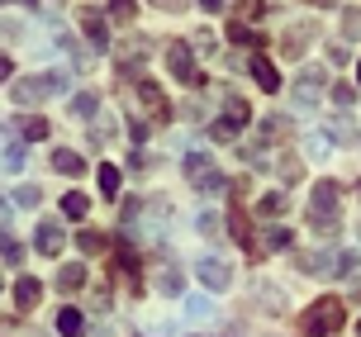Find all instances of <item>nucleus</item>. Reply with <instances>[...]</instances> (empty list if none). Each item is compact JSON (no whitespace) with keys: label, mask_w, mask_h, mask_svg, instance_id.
Returning a JSON list of instances; mask_svg holds the SVG:
<instances>
[{"label":"nucleus","mask_w":361,"mask_h":337,"mask_svg":"<svg viewBox=\"0 0 361 337\" xmlns=\"http://www.w3.org/2000/svg\"><path fill=\"white\" fill-rule=\"evenodd\" d=\"M53 166L62 171V176H81V171H86V161L76 157V152H57V157H53Z\"/></svg>","instance_id":"obj_19"},{"label":"nucleus","mask_w":361,"mask_h":337,"mask_svg":"<svg viewBox=\"0 0 361 337\" xmlns=\"http://www.w3.org/2000/svg\"><path fill=\"white\" fill-rule=\"evenodd\" d=\"M357 337H361V323H357Z\"/></svg>","instance_id":"obj_37"},{"label":"nucleus","mask_w":361,"mask_h":337,"mask_svg":"<svg viewBox=\"0 0 361 337\" xmlns=\"http://www.w3.org/2000/svg\"><path fill=\"white\" fill-rule=\"evenodd\" d=\"M24 5H34V0H24Z\"/></svg>","instance_id":"obj_39"},{"label":"nucleus","mask_w":361,"mask_h":337,"mask_svg":"<svg viewBox=\"0 0 361 337\" xmlns=\"http://www.w3.org/2000/svg\"><path fill=\"white\" fill-rule=\"evenodd\" d=\"M286 204H290V200L281 195V190H276V195H262V204H257V214H267V219H271V214H286Z\"/></svg>","instance_id":"obj_23"},{"label":"nucleus","mask_w":361,"mask_h":337,"mask_svg":"<svg viewBox=\"0 0 361 337\" xmlns=\"http://www.w3.org/2000/svg\"><path fill=\"white\" fill-rule=\"evenodd\" d=\"M95 109H100V95H95V90H81V95L72 100V114H76V119H90Z\"/></svg>","instance_id":"obj_16"},{"label":"nucleus","mask_w":361,"mask_h":337,"mask_svg":"<svg viewBox=\"0 0 361 337\" xmlns=\"http://www.w3.org/2000/svg\"><path fill=\"white\" fill-rule=\"evenodd\" d=\"M24 161H29V152H24V142H10V147H5V171H19Z\"/></svg>","instance_id":"obj_24"},{"label":"nucleus","mask_w":361,"mask_h":337,"mask_svg":"<svg viewBox=\"0 0 361 337\" xmlns=\"http://www.w3.org/2000/svg\"><path fill=\"white\" fill-rule=\"evenodd\" d=\"M209 314H214V304L204 300V295H190V300H185V319H209Z\"/></svg>","instance_id":"obj_21"},{"label":"nucleus","mask_w":361,"mask_h":337,"mask_svg":"<svg viewBox=\"0 0 361 337\" xmlns=\"http://www.w3.org/2000/svg\"><path fill=\"white\" fill-rule=\"evenodd\" d=\"M62 243H67V228H62V219H43L34 233V247L43 257H62Z\"/></svg>","instance_id":"obj_7"},{"label":"nucleus","mask_w":361,"mask_h":337,"mask_svg":"<svg viewBox=\"0 0 361 337\" xmlns=\"http://www.w3.org/2000/svg\"><path fill=\"white\" fill-rule=\"evenodd\" d=\"M252 76H257V86H262V90H281V76H276V67H271L262 53L252 57Z\"/></svg>","instance_id":"obj_13"},{"label":"nucleus","mask_w":361,"mask_h":337,"mask_svg":"<svg viewBox=\"0 0 361 337\" xmlns=\"http://www.w3.org/2000/svg\"><path fill=\"white\" fill-rule=\"evenodd\" d=\"M0 228H10V204L0 200Z\"/></svg>","instance_id":"obj_34"},{"label":"nucleus","mask_w":361,"mask_h":337,"mask_svg":"<svg viewBox=\"0 0 361 337\" xmlns=\"http://www.w3.org/2000/svg\"><path fill=\"white\" fill-rule=\"evenodd\" d=\"M57 333H62V337H81V314H76L72 304L57 314Z\"/></svg>","instance_id":"obj_18"},{"label":"nucleus","mask_w":361,"mask_h":337,"mask_svg":"<svg viewBox=\"0 0 361 337\" xmlns=\"http://www.w3.org/2000/svg\"><path fill=\"white\" fill-rule=\"evenodd\" d=\"M200 10H209V15H214V10H224V0H195Z\"/></svg>","instance_id":"obj_33"},{"label":"nucleus","mask_w":361,"mask_h":337,"mask_svg":"<svg viewBox=\"0 0 361 337\" xmlns=\"http://www.w3.org/2000/svg\"><path fill=\"white\" fill-rule=\"evenodd\" d=\"M53 90H67V76H62V71H43V76H34V81H19L15 100L19 105H34V100H43V95H53Z\"/></svg>","instance_id":"obj_4"},{"label":"nucleus","mask_w":361,"mask_h":337,"mask_svg":"<svg viewBox=\"0 0 361 337\" xmlns=\"http://www.w3.org/2000/svg\"><path fill=\"white\" fill-rule=\"evenodd\" d=\"M38 200H43V195H38V185H19V190H15V204H19V209H34Z\"/></svg>","instance_id":"obj_25"},{"label":"nucleus","mask_w":361,"mask_h":337,"mask_svg":"<svg viewBox=\"0 0 361 337\" xmlns=\"http://www.w3.org/2000/svg\"><path fill=\"white\" fill-rule=\"evenodd\" d=\"M24 337H43V333H24Z\"/></svg>","instance_id":"obj_36"},{"label":"nucleus","mask_w":361,"mask_h":337,"mask_svg":"<svg viewBox=\"0 0 361 337\" xmlns=\"http://www.w3.org/2000/svg\"><path fill=\"white\" fill-rule=\"evenodd\" d=\"M247 119H252V109H247V100H238V95H228V100H224V119L214 124V133H219V138H233V133H238L243 124H247Z\"/></svg>","instance_id":"obj_6"},{"label":"nucleus","mask_w":361,"mask_h":337,"mask_svg":"<svg viewBox=\"0 0 361 337\" xmlns=\"http://www.w3.org/2000/svg\"><path fill=\"white\" fill-rule=\"evenodd\" d=\"M338 276H352V271H357V252H343V257H338Z\"/></svg>","instance_id":"obj_29"},{"label":"nucleus","mask_w":361,"mask_h":337,"mask_svg":"<svg viewBox=\"0 0 361 337\" xmlns=\"http://www.w3.org/2000/svg\"><path fill=\"white\" fill-rule=\"evenodd\" d=\"M343 34H361V10H347L343 15Z\"/></svg>","instance_id":"obj_30"},{"label":"nucleus","mask_w":361,"mask_h":337,"mask_svg":"<svg viewBox=\"0 0 361 337\" xmlns=\"http://www.w3.org/2000/svg\"><path fill=\"white\" fill-rule=\"evenodd\" d=\"M309 223L324 233V238H333V233H338V185H333V180H319V185H314V200H309Z\"/></svg>","instance_id":"obj_1"},{"label":"nucleus","mask_w":361,"mask_h":337,"mask_svg":"<svg viewBox=\"0 0 361 337\" xmlns=\"http://www.w3.org/2000/svg\"><path fill=\"white\" fill-rule=\"evenodd\" d=\"M333 100H338V105H352V100H357V90H352V86H333Z\"/></svg>","instance_id":"obj_31"},{"label":"nucleus","mask_w":361,"mask_h":337,"mask_svg":"<svg viewBox=\"0 0 361 337\" xmlns=\"http://www.w3.org/2000/svg\"><path fill=\"white\" fill-rule=\"evenodd\" d=\"M357 81H361V67H357Z\"/></svg>","instance_id":"obj_38"},{"label":"nucleus","mask_w":361,"mask_h":337,"mask_svg":"<svg viewBox=\"0 0 361 337\" xmlns=\"http://www.w3.org/2000/svg\"><path fill=\"white\" fill-rule=\"evenodd\" d=\"M166 67H171V76H176V81H185V86H200V81H204V76H200V67H195L190 43H171V48H166Z\"/></svg>","instance_id":"obj_5"},{"label":"nucleus","mask_w":361,"mask_h":337,"mask_svg":"<svg viewBox=\"0 0 361 337\" xmlns=\"http://www.w3.org/2000/svg\"><path fill=\"white\" fill-rule=\"evenodd\" d=\"M0 257H5L10 266H19V262H24V247H19V238H10V233H0Z\"/></svg>","instance_id":"obj_20"},{"label":"nucleus","mask_w":361,"mask_h":337,"mask_svg":"<svg viewBox=\"0 0 361 337\" xmlns=\"http://www.w3.org/2000/svg\"><path fill=\"white\" fill-rule=\"evenodd\" d=\"M219 228H224L219 214H200V233H204V238H219Z\"/></svg>","instance_id":"obj_28"},{"label":"nucleus","mask_w":361,"mask_h":337,"mask_svg":"<svg viewBox=\"0 0 361 337\" xmlns=\"http://www.w3.org/2000/svg\"><path fill=\"white\" fill-rule=\"evenodd\" d=\"M200 281L209 285V290H228V285H233V271L224 266V262H219V257H204V262H200Z\"/></svg>","instance_id":"obj_8"},{"label":"nucleus","mask_w":361,"mask_h":337,"mask_svg":"<svg viewBox=\"0 0 361 337\" xmlns=\"http://www.w3.org/2000/svg\"><path fill=\"white\" fill-rule=\"evenodd\" d=\"M267 247H271V252L290 247V228H267Z\"/></svg>","instance_id":"obj_27"},{"label":"nucleus","mask_w":361,"mask_h":337,"mask_svg":"<svg viewBox=\"0 0 361 337\" xmlns=\"http://www.w3.org/2000/svg\"><path fill=\"white\" fill-rule=\"evenodd\" d=\"M138 100L152 109V119H166V114H171V105H166L162 86H157V81H147V76H138Z\"/></svg>","instance_id":"obj_9"},{"label":"nucleus","mask_w":361,"mask_h":337,"mask_svg":"<svg viewBox=\"0 0 361 337\" xmlns=\"http://www.w3.org/2000/svg\"><path fill=\"white\" fill-rule=\"evenodd\" d=\"M343 319H347L343 300H319V304H309V314H305V337H333L338 328H343Z\"/></svg>","instance_id":"obj_2"},{"label":"nucleus","mask_w":361,"mask_h":337,"mask_svg":"<svg viewBox=\"0 0 361 337\" xmlns=\"http://www.w3.org/2000/svg\"><path fill=\"white\" fill-rule=\"evenodd\" d=\"M319 86H324V71H319V67H309L305 71V76H300V86H295V105H300V109H314V100H319Z\"/></svg>","instance_id":"obj_10"},{"label":"nucleus","mask_w":361,"mask_h":337,"mask_svg":"<svg viewBox=\"0 0 361 337\" xmlns=\"http://www.w3.org/2000/svg\"><path fill=\"white\" fill-rule=\"evenodd\" d=\"M147 5H157V10H176V0H147Z\"/></svg>","instance_id":"obj_35"},{"label":"nucleus","mask_w":361,"mask_h":337,"mask_svg":"<svg viewBox=\"0 0 361 337\" xmlns=\"http://www.w3.org/2000/svg\"><path fill=\"white\" fill-rule=\"evenodd\" d=\"M10 76H15V62H10V57L0 53V86H5V81H10Z\"/></svg>","instance_id":"obj_32"},{"label":"nucleus","mask_w":361,"mask_h":337,"mask_svg":"<svg viewBox=\"0 0 361 337\" xmlns=\"http://www.w3.org/2000/svg\"><path fill=\"white\" fill-rule=\"evenodd\" d=\"M81 281H86V266H62L57 271V285H62V290H76Z\"/></svg>","instance_id":"obj_22"},{"label":"nucleus","mask_w":361,"mask_h":337,"mask_svg":"<svg viewBox=\"0 0 361 337\" xmlns=\"http://www.w3.org/2000/svg\"><path fill=\"white\" fill-rule=\"evenodd\" d=\"M81 29H86L90 48H100V53L109 48V19H100L95 10H86V15H81Z\"/></svg>","instance_id":"obj_11"},{"label":"nucleus","mask_w":361,"mask_h":337,"mask_svg":"<svg viewBox=\"0 0 361 337\" xmlns=\"http://www.w3.org/2000/svg\"><path fill=\"white\" fill-rule=\"evenodd\" d=\"M133 15H138V5H133V0H109V5H105V19H109V24H128Z\"/></svg>","instance_id":"obj_15"},{"label":"nucleus","mask_w":361,"mask_h":337,"mask_svg":"<svg viewBox=\"0 0 361 337\" xmlns=\"http://www.w3.org/2000/svg\"><path fill=\"white\" fill-rule=\"evenodd\" d=\"M62 214H67V219H86V214H90V200L81 195V190H67V195H62Z\"/></svg>","instance_id":"obj_14"},{"label":"nucleus","mask_w":361,"mask_h":337,"mask_svg":"<svg viewBox=\"0 0 361 337\" xmlns=\"http://www.w3.org/2000/svg\"><path fill=\"white\" fill-rule=\"evenodd\" d=\"M19 128H24V138H48V119H24V124H19Z\"/></svg>","instance_id":"obj_26"},{"label":"nucleus","mask_w":361,"mask_h":337,"mask_svg":"<svg viewBox=\"0 0 361 337\" xmlns=\"http://www.w3.org/2000/svg\"><path fill=\"white\" fill-rule=\"evenodd\" d=\"M95 180H100V195H105V200H114V195H119V171H114L109 161L100 166V171H95Z\"/></svg>","instance_id":"obj_17"},{"label":"nucleus","mask_w":361,"mask_h":337,"mask_svg":"<svg viewBox=\"0 0 361 337\" xmlns=\"http://www.w3.org/2000/svg\"><path fill=\"white\" fill-rule=\"evenodd\" d=\"M38 295H43V285H38L34 276H19V281H15V300H19V309H34Z\"/></svg>","instance_id":"obj_12"},{"label":"nucleus","mask_w":361,"mask_h":337,"mask_svg":"<svg viewBox=\"0 0 361 337\" xmlns=\"http://www.w3.org/2000/svg\"><path fill=\"white\" fill-rule=\"evenodd\" d=\"M185 176H190V185H195L200 195H219L224 190V176L214 171V161L204 157V152H185Z\"/></svg>","instance_id":"obj_3"}]
</instances>
